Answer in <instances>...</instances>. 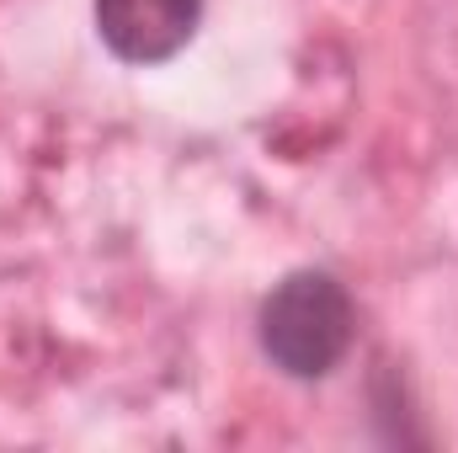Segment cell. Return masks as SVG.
<instances>
[{"instance_id": "cell-1", "label": "cell", "mask_w": 458, "mask_h": 453, "mask_svg": "<svg viewBox=\"0 0 458 453\" xmlns=\"http://www.w3.org/2000/svg\"><path fill=\"white\" fill-rule=\"evenodd\" d=\"M357 337V304L346 283L326 267H299L272 283V294L256 310V346L261 357L293 379V384H320L342 368Z\"/></svg>"}, {"instance_id": "cell-2", "label": "cell", "mask_w": 458, "mask_h": 453, "mask_svg": "<svg viewBox=\"0 0 458 453\" xmlns=\"http://www.w3.org/2000/svg\"><path fill=\"white\" fill-rule=\"evenodd\" d=\"M203 5L208 0H91V21L117 64L149 70L176 59L198 38Z\"/></svg>"}, {"instance_id": "cell-3", "label": "cell", "mask_w": 458, "mask_h": 453, "mask_svg": "<svg viewBox=\"0 0 458 453\" xmlns=\"http://www.w3.org/2000/svg\"><path fill=\"white\" fill-rule=\"evenodd\" d=\"M368 422H373V438L384 449H427L432 443V432L416 411V395L394 363H378L368 373Z\"/></svg>"}]
</instances>
